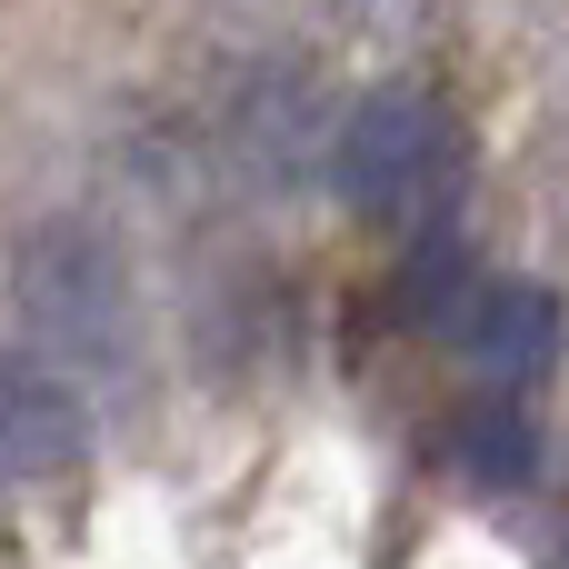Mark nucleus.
Instances as JSON below:
<instances>
[{
    "label": "nucleus",
    "instance_id": "obj_1",
    "mask_svg": "<svg viewBox=\"0 0 569 569\" xmlns=\"http://www.w3.org/2000/svg\"><path fill=\"white\" fill-rule=\"evenodd\" d=\"M10 300L30 360H50L60 380H110L130 360V270L100 220H40L10 260Z\"/></svg>",
    "mask_w": 569,
    "mask_h": 569
},
{
    "label": "nucleus",
    "instance_id": "obj_4",
    "mask_svg": "<svg viewBox=\"0 0 569 569\" xmlns=\"http://www.w3.org/2000/svg\"><path fill=\"white\" fill-rule=\"evenodd\" d=\"M460 350H470L490 380H540V370L560 360V300L530 290V280H490V300H480V320H470Z\"/></svg>",
    "mask_w": 569,
    "mask_h": 569
},
{
    "label": "nucleus",
    "instance_id": "obj_7",
    "mask_svg": "<svg viewBox=\"0 0 569 569\" xmlns=\"http://www.w3.org/2000/svg\"><path fill=\"white\" fill-rule=\"evenodd\" d=\"M300 140H320V100H310V80H290V70H270L260 80V100L240 110V150L280 180L290 160H300Z\"/></svg>",
    "mask_w": 569,
    "mask_h": 569
},
{
    "label": "nucleus",
    "instance_id": "obj_8",
    "mask_svg": "<svg viewBox=\"0 0 569 569\" xmlns=\"http://www.w3.org/2000/svg\"><path fill=\"white\" fill-rule=\"evenodd\" d=\"M330 10H340V20H350L360 40H410L430 0H330Z\"/></svg>",
    "mask_w": 569,
    "mask_h": 569
},
{
    "label": "nucleus",
    "instance_id": "obj_6",
    "mask_svg": "<svg viewBox=\"0 0 569 569\" xmlns=\"http://www.w3.org/2000/svg\"><path fill=\"white\" fill-rule=\"evenodd\" d=\"M450 460H460L480 490H520V480H530V460H540V430H530L510 400H480V410H460Z\"/></svg>",
    "mask_w": 569,
    "mask_h": 569
},
{
    "label": "nucleus",
    "instance_id": "obj_2",
    "mask_svg": "<svg viewBox=\"0 0 569 569\" xmlns=\"http://www.w3.org/2000/svg\"><path fill=\"white\" fill-rule=\"evenodd\" d=\"M340 200L370 220H440V200L460 190V130L430 90H370L340 120Z\"/></svg>",
    "mask_w": 569,
    "mask_h": 569
},
{
    "label": "nucleus",
    "instance_id": "obj_5",
    "mask_svg": "<svg viewBox=\"0 0 569 569\" xmlns=\"http://www.w3.org/2000/svg\"><path fill=\"white\" fill-rule=\"evenodd\" d=\"M480 300H490V280L470 270V250H460L450 230H430V240L410 250V270H400V320L430 330V340H470Z\"/></svg>",
    "mask_w": 569,
    "mask_h": 569
},
{
    "label": "nucleus",
    "instance_id": "obj_3",
    "mask_svg": "<svg viewBox=\"0 0 569 569\" xmlns=\"http://www.w3.org/2000/svg\"><path fill=\"white\" fill-rule=\"evenodd\" d=\"M0 460L20 480H60L90 460V410H80V380H60L50 360L10 350L0 360Z\"/></svg>",
    "mask_w": 569,
    "mask_h": 569
}]
</instances>
